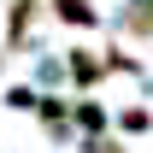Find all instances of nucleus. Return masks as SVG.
Wrapping results in <instances>:
<instances>
[{"instance_id":"f257e3e1","label":"nucleus","mask_w":153,"mask_h":153,"mask_svg":"<svg viewBox=\"0 0 153 153\" xmlns=\"http://www.w3.org/2000/svg\"><path fill=\"white\" fill-rule=\"evenodd\" d=\"M36 18H41V0H12L6 6V53H18L24 41H30Z\"/></svg>"},{"instance_id":"f03ea898","label":"nucleus","mask_w":153,"mask_h":153,"mask_svg":"<svg viewBox=\"0 0 153 153\" xmlns=\"http://www.w3.org/2000/svg\"><path fill=\"white\" fill-rule=\"evenodd\" d=\"M47 12H53L59 24H71V30H94V24H100L94 0H47Z\"/></svg>"},{"instance_id":"7ed1b4c3","label":"nucleus","mask_w":153,"mask_h":153,"mask_svg":"<svg viewBox=\"0 0 153 153\" xmlns=\"http://www.w3.org/2000/svg\"><path fill=\"white\" fill-rule=\"evenodd\" d=\"M65 71H71V82H76V88H94L100 76H106V65H100V59L88 53V47H76V53L65 59Z\"/></svg>"},{"instance_id":"20e7f679","label":"nucleus","mask_w":153,"mask_h":153,"mask_svg":"<svg viewBox=\"0 0 153 153\" xmlns=\"http://www.w3.org/2000/svg\"><path fill=\"white\" fill-rule=\"evenodd\" d=\"M36 118H41L47 135H65V130H71V106H65L59 94H41V100H36Z\"/></svg>"},{"instance_id":"39448f33","label":"nucleus","mask_w":153,"mask_h":153,"mask_svg":"<svg viewBox=\"0 0 153 153\" xmlns=\"http://www.w3.org/2000/svg\"><path fill=\"white\" fill-rule=\"evenodd\" d=\"M71 124L82 130V141H88V135H100V130H106V112H100L94 100H71Z\"/></svg>"},{"instance_id":"423d86ee","label":"nucleus","mask_w":153,"mask_h":153,"mask_svg":"<svg viewBox=\"0 0 153 153\" xmlns=\"http://www.w3.org/2000/svg\"><path fill=\"white\" fill-rule=\"evenodd\" d=\"M36 88H24V82H18V88H6V106H12V112H36Z\"/></svg>"},{"instance_id":"0eeeda50","label":"nucleus","mask_w":153,"mask_h":153,"mask_svg":"<svg viewBox=\"0 0 153 153\" xmlns=\"http://www.w3.org/2000/svg\"><path fill=\"white\" fill-rule=\"evenodd\" d=\"M124 30L130 36H153V6H135L130 18H124Z\"/></svg>"},{"instance_id":"6e6552de","label":"nucleus","mask_w":153,"mask_h":153,"mask_svg":"<svg viewBox=\"0 0 153 153\" xmlns=\"http://www.w3.org/2000/svg\"><path fill=\"white\" fill-rule=\"evenodd\" d=\"M118 124H124V130H130V135H141V130H147V124H153V118H147V112H141V106H130V112L118 118Z\"/></svg>"},{"instance_id":"1a4fd4ad","label":"nucleus","mask_w":153,"mask_h":153,"mask_svg":"<svg viewBox=\"0 0 153 153\" xmlns=\"http://www.w3.org/2000/svg\"><path fill=\"white\" fill-rule=\"evenodd\" d=\"M82 147H88V153H124V147H118V141H106V135H88Z\"/></svg>"},{"instance_id":"9d476101","label":"nucleus","mask_w":153,"mask_h":153,"mask_svg":"<svg viewBox=\"0 0 153 153\" xmlns=\"http://www.w3.org/2000/svg\"><path fill=\"white\" fill-rule=\"evenodd\" d=\"M130 6H153V0H130Z\"/></svg>"}]
</instances>
